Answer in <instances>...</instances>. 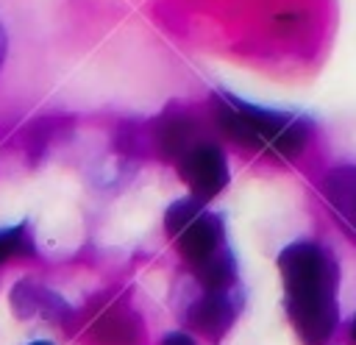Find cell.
Listing matches in <instances>:
<instances>
[{"label":"cell","instance_id":"6da1fadb","mask_svg":"<svg viewBox=\"0 0 356 345\" xmlns=\"http://www.w3.org/2000/svg\"><path fill=\"white\" fill-rule=\"evenodd\" d=\"M286 287V312L303 345H323L337 326L334 264L314 245H289L278 256Z\"/></svg>","mask_w":356,"mask_h":345},{"label":"cell","instance_id":"7a4b0ae2","mask_svg":"<svg viewBox=\"0 0 356 345\" xmlns=\"http://www.w3.org/2000/svg\"><path fill=\"white\" fill-rule=\"evenodd\" d=\"M217 122L231 139L261 147V150L281 156V159L295 156L306 145V125L303 122L289 120L284 114L245 106L239 100H220Z\"/></svg>","mask_w":356,"mask_h":345},{"label":"cell","instance_id":"3957f363","mask_svg":"<svg viewBox=\"0 0 356 345\" xmlns=\"http://www.w3.org/2000/svg\"><path fill=\"white\" fill-rule=\"evenodd\" d=\"M178 170H181V178L186 181V186L192 189V195L197 200L214 198L228 184L225 159H222L220 147H214V145H197V147L186 150L181 156Z\"/></svg>","mask_w":356,"mask_h":345},{"label":"cell","instance_id":"277c9868","mask_svg":"<svg viewBox=\"0 0 356 345\" xmlns=\"http://www.w3.org/2000/svg\"><path fill=\"white\" fill-rule=\"evenodd\" d=\"M175 239H178V250H181L189 262L203 264V262L211 259L214 250H217V242H220V223H217L211 214L197 211V214L175 234Z\"/></svg>","mask_w":356,"mask_h":345},{"label":"cell","instance_id":"5b68a950","mask_svg":"<svg viewBox=\"0 0 356 345\" xmlns=\"http://www.w3.org/2000/svg\"><path fill=\"white\" fill-rule=\"evenodd\" d=\"M325 198L337 220L356 236V167H337L325 178Z\"/></svg>","mask_w":356,"mask_h":345},{"label":"cell","instance_id":"8992f818","mask_svg":"<svg viewBox=\"0 0 356 345\" xmlns=\"http://www.w3.org/2000/svg\"><path fill=\"white\" fill-rule=\"evenodd\" d=\"M189 317H192L195 328H200V331L209 334V337H217V334L228 326L231 309H228V303H225L222 298L211 295V298H206V300H197V306L192 309Z\"/></svg>","mask_w":356,"mask_h":345},{"label":"cell","instance_id":"52a82bcc","mask_svg":"<svg viewBox=\"0 0 356 345\" xmlns=\"http://www.w3.org/2000/svg\"><path fill=\"white\" fill-rule=\"evenodd\" d=\"M200 275H203V284L209 289H222L228 281H231V264L225 259H206L200 264Z\"/></svg>","mask_w":356,"mask_h":345},{"label":"cell","instance_id":"ba28073f","mask_svg":"<svg viewBox=\"0 0 356 345\" xmlns=\"http://www.w3.org/2000/svg\"><path fill=\"white\" fill-rule=\"evenodd\" d=\"M197 211H200V206H197L195 200H181V203H175V206L167 211V231L175 236Z\"/></svg>","mask_w":356,"mask_h":345},{"label":"cell","instance_id":"9c48e42d","mask_svg":"<svg viewBox=\"0 0 356 345\" xmlns=\"http://www.w3.org/2000/svg\"><path fill=\"white\" fill-rule=\"evenodd\" d=\"M17 248H19V231H6V234H0V262H6Z\"/></svg>","mask_w":356,"mask_h":345},{"label":"cell","instance_id":"30bf717a","mask_svg":"<svg viewBox=\"0 0 356 345\" xmlns=\"http://www.w3.org/2000/svg\"><path fill=\"white\" fill-rule=\"evenodd\" d=\"M164 345H195V342L189 337H184V334H172V337H167Z\"/></svg>","mask_w":356,"mask_h":345},{"label":"cell","instance_id":"8fae6325","mask_svg":"<svg viewBox=\"0 0 356 345\" xmlns=\"http://www.w3.org/2000/svg\"><path fill=\"white\" fill-rule=\"evenodd\" d=\"M3 47H6V39H3V25H0V61H3Z\"/></svg>","mask_w":356,"mask_h":345},{"label":"cell","instance_id":"7c38bea8","mask_svg":"<svg viewBox=\"0 0 356 345\" xmlns=\"http://www.w3.org/2000/svg\"><path fill=\"white\" fill-rule=\"evenodd\" d=\"M353 342H356V320H353Z\"/></svg>","mask_w":356,"mask_h":345},{"label":"cell","instance_id":"4fadbf2b","mask_svg":"<svg viewBox=\"0 0 356 345\" xmlns=\"http://www.w3.org/2000/svg\"><path fill=\"white\" fill-rule=\"evenodd\" d=\"M33 345H47V342H33Z\"/></svg>","mask_w":356,"mask_h":345}]
</instances>
